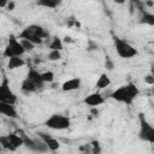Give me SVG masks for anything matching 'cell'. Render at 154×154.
Listing matches in <instances>:
<instances>
[{
  "label": "cell",
  "instance_id": "1",
  "mask_svg": "<svg viewBox=\"0 0 154 154\" xmlns=\"http://www.w3.org/2000/svg\"><path fill=\"white\" fill-rule=\"evenodd\" d=\"M140 94L138 88L136 87L135 83L129 82L125 85L119 87L118 89H116L114 91L111 93V97L118 102H123L126 105H131L132 101L135 100V97H137V95Z\"/></svg>",
  "mask_w": 154,
  "mask_h": 154
},
{
  "label": "cell",
  "instance_id": "2",
  "mask_svg": "<svg viewBox=\"0 0 154 154\" xmlns=\"http://www.w3.org/2000/svg\"><path fill=\"white\" fill-rule=\"evenodd\" d=\"M49 34L40 25H36V24H32V25H29L26 26L19 35L20 38H25L28 41H30L31 43L34 45H37V43H41L43 41V38L48 37Z\"/></svg>",
  "mask_w": 154,
  "mask_h": 154
},
{
  "label": "cell",
  "instance_id": "3",
  "mask_svg": "<svg viewBox=\"0 0 154 154\" xmlns=\"http://www.w3.org/2000/svg\"><path fill=\"white\" fill-rule=\"evenodd\" d=\"M114 47H116L117 54L124 59L134 58L137 54V49L134 46H131L129 42L119 38V37H114Z\"/></svg>",
  "mask_w": 154,
  "mask_h": 154
},
{
  "label": "cell",
  "instance_id": "4",
  "mask_svg": "<svg viewBox=\"0 0 154 154\" xmlns=\"http://www.w3.org/2000/svg\"><path fill=\"white\" fill-rule=\"evenodd\" d=\"M45 125L52 130H66L71 125V120L69 117L63 114H52L46 122Z\"/></svg>",
  "mask_w": 154,
  "mask_h": 154
},
{
  "label": "cell",
  "instance_id": "5",
  "mask_svg": "<svg viewBox=\"0 0 154 154\" xmlns=\"http://www.w3.org/2000/svg\"><path fill=\"white\" fill-rule=\"evenodd\" d=\"M138 120H140V132H138L140 140L149 143H154V128L147 122L143 113H138Z\"/></svg>",
  "mask_w": 154,
  "mask_h": 154
},
{
  "label": "cell",
  "instance_id": "6",
  "mask_svg": "<svg viewBox=\"0 0 154 154\" xmlns=\"http://www.w3.org/2000/svg\"><path fill=\"white\" fill-rule=\"evenodd\" d=\"M24 53H25V51L23 49L20 42H19L14 36H11V37L8 38V42H7L6 47H5V49H4L2 55H4L5 58H8V59H10V58H12V57H20V55H23Z\"/></svg>",
  "mask_w": 154,
  "mask_h": 154
},
{
  "label": "cell",
  "instance_id": "7",
  "mask_svg": "<svg viewBox=\"0 0 154 154\" xmlns=\"http://www.w3.org/2000/svg\"><path fill=\"white\" fill-rule=\"evenodd\" d=\"M0 102H6L11 105H14L17 102V96L12 91L7 77H4L0 83Z\"/></svg>",
  "mask_w": 154,
  "mask_h": 154
},
{
  "label": "cell",
  "instance_id": "8",
  "mask_svg": "<svg viewBox=\"0 0 154 154\" xmlns=\"http://www.w3.org/2000/svg\"><path fill=\"white\" fill-rule=\"evenodd\" d=\"M37 135L40 136L41 141L48 147V150L55 152V150H58V149L60 148V143H59V141H58L57 138L52 137L51 135H48V134H46V132H38Z\"/></svg>",
  "mask_w": 154,
  "mask_h": 154
},
{
  "label": "cell",
  "instance_id": "9",
  "mask_svg": "<svg viewBox=\"0 0 154 154\" xmlns=\"http://www.w3.org/2000/svg\"><path fill=\"white\" fill-rule=\"evenodd\" d=\"M103 101H105V99H103V96L100 93H91L88 96H85L84 100H83V102L87 103L90 107L100 106L101 103H103Z\"/></svg>",
  "mask_w": 154,
  "mask_h": 154
},
{
  "label": "cell",
  "instance_id": "10",
  "mask_svg": "<svg viewBox=\"0 0 154 154\" xmlns=\"http://www.w3.org/2000/svg\"><path fill=\"white\" fill-rule=\"evenodd\" d=\"M26 78H29V79L36 85L37 90L43 88V84H45V83H43V81H42L41 73H40L38 71H36L35 69H30V70H29V72H28V75H26Z\"/></svg>",
  "mask_w": 154,
  "mask_h": 154
},
{
  "label": "cell",
  "instance_id": "11",
  "mask_svg": "<svg viewBox=\"0 0 154 154\" xmlns=\"http://www.w3.org/2000/svg\"><path fill=\"white\" fill-rule=\"evenodd\" d=\"M0 114H4L5 117H8V118H17V111L14 105L0 102Z\"/></svg>",
  "mask_w": 154,
  "mask_h": 154
},
{
  "label": "cell",
  "instance_id": "12",
  "mask_svg": "<svg viewBox=\"0 0 154 154\" xmlns=\"http://www.w3.org/2000/svg\"><path fill=\"white\" fill-rule=\"evenodd\" d=\"M79 87H81V78L75 77L65 81L61 85V89L64 91H73V90H77Z\"/></svg>",
  "mask_w": 154,
  "mask_h": 154
},
{
  "label": "cell",
  "instance_id": "13",
  "mask_svg": "<svg viewBox=\"0 0 154 154\" xmlns=\"http://www.w3.org/2000/svg\"><path fill=\"white\" fill-rule=\"evenodd\" d=\"M16 132L22 137V140H23V146H25L28 149H30V150L35 152L36 141H35V140H32V138H30V137L25 134V131H24V130H22V129H18Z\"/></svg>",
  "mask_w": 154,
  "mask_h": 154
},
{
  "label": "cell",
  "instance_id": "14",
  "mask_svg": "<svg viewBox=\"0 0 154 154\" xmlns=\"http://www.w3.org/2000/svg\"><path fill=\"white\" fill-rule=\"evenodd\" d=\"M20 89H22V91H23V93H25V94L34 93V91H36V90H37L36 85H35V84H34L29 78H25V79L22 82V84H20Z\"/></svg>",
  "mask_w": 154,
  "mask_h": 154
},
{
  "label": "cell",
  "instance_id": "15",
  "mask_svg": "<svg viewBox=\"0 0 154 154\" xmlns=\"http://www.w3.org/2000/svg\"><path fill=\"white\" fill-rule=\"evenodd\" d=\"M24 66V60L19 57H12L8 59V63H7V69L8 70H14V69H18V67H22Z\"/></svg>",
  "mask_w": 154,
  "mask_h": 154
},
{
  "label": "cell",
  "instance_id": "16",
  "mask_svg": "<svg viewBox=\"0 0 154 154\" xmlns=\"http://www.w3.org/2000/svg\"><path fill=\"white\" fill-rule=\"evenodd\" d=\"M111 84V79L106 73H101L100 77L96 81V88L97 89H105Z\"/></svg>",
  "mask_w": 154,
  "mask_h": 154
},
{
  "label": "cell",
  "instance_id": "17",
  "mask_svg": "<svg viewBox=\"0 0 154 154\" xmlns=\"http://www.w3.org/2000/svg\"><path fill=\"white\" fill-rule=\"evenodd\" d=\"M8 136V138H10V142H11V144L17 149V148H19L20 146H23V140H22V137L17 134V132H11L10 135H7Z\"/></svg>",
  "mask_w": 154,
  "mask_h": 154
},
{
  "label": "cell",
  "instance_id": "18",
  "mask_svg": "<svg viewBox=\"0 0 154 154\" xmlns=\"http://www.w3.org/2000/svg\"><path fill=\"white\" fill-rule=\"evenodd\" d=\"M63 47H64V45H63L61 38H59L58 36H54L49 43V49L51 51H61Z\"/></svg>",
  "mask_w": 154,
  "mask_h": 154
},
{
  "label": "cell",
  "instance_id": "19",
  "mask_svg": "<svg viewBox=\"0 0 154 154\" xmlns=\"http://www.w3.org/2000/svg\"><path fill=\"white\" fill-rule=\"evenodd\" d=\"M0 146H1V148L6 149V150H10V152H14V150H17V149L11 144L8 136H0Z\"/></svg>",
  "mask_w": 154,
  "mask_h": 154
},
{
  "label": "cell",
  "instance_id": "20",
  "mask_svg": "<svg viewBox=\"0 0 154 154\" xmlns=\"http://www.w3.org/2000/svg\"><path fill=\"white\" fill-rule=\"evenodd\" d=\"M59 4H60L59 0H40V1H37V5L48 7V8H55Z\"/></svg>",
  "mask_w": 154,
  "mask_h": 154
},
{
  "label": "cell",
  "instance_id": "21",
  "mask_svg": "<svg viewBox=\"0 0 154 154\" xmlns=\"http://www.w3.org/2000/svg\"><path fill=\"white\" fill-rule=\"evenodd\" d=\"M141 23L148 24V25H154V14L149 13V12H142V17H141Z\"/></svg>",
  "mask_w": 154,
  "mask_h": 154
},
{
  "label": "cell",
  "instance_id": "22",
  "mask_svg": "<svg viewBox=\"0 0 154 154\" xmlns=\"http://www.w3.org/2000/svg\"><path fill=\"white\" fill-rule=\"evenodd\" d=\"M41 77H42V81L43 83H52L54 81V73L52 71H45L41 73Z\"/></svg>",
  "mask_w": 154,
  "mask_h": 154
},
{
  "label": "cell",
  "instance_id": "23",
  "mask_svg": "<svg viewBox=\"0 0 154 154\" xmlns=\"http://www.w3.org/2000/svg\"><path fill=\"white\" fill-rule=\"evenodd\" d=\"M20 45H22V47H23V49L25 51V52H31L32 49H34V47H35V45L34 43H31L30 41H28V40H25V38H20Z\"/></svg>",
  "mask_w": 154,
  "mask_h": 154
},
{
  "label": "cell",
  "instance_id": "24",
  "mask_svg": "<svg viewBox=\"0 0 154 154\" xmlns=\"http://www.w3.org/2000/svg\"><path fill=\"white\" fill-rule=\"evenodd\" d=\"M48 60L51 61H57V60H60L61 59V52L60 51H51L47 55Z\"/></svg>",
  "mask_w": 154,
  "mask_h": 154
},
{
  "label": "cell",
  "instance_id": "25",
  "mask_svg": "<svg viewBox=\"0 0 154 154\" xmlns=\"http://www.w3.org/2000/svg\"><path fill=\"white\" fill-rule=\"evenodd\" d=\"M91 144V154H101V146H100V142L94 140L90 142Z\"/></svg>",
  "mask_w": 154,
  "mask_h": 154
},
{
  "label": "cell",
  "instance_id": "26",
  "mask_svg": "<svg viewBox=\"0 0 154 154\" xmlns=\"http://www.w3.org/2000/svg\"><path fill=\"white\" fill-rule=\"evenodd\" d=\"M79 150L83 154H91V144L90 143H85V144L79 147Z\"/></svg>",
  "mask_w": 154,
  "mask_h": 154
},
{
  "label": "cell",
  "instance_id": "27",
  "mask_svg": "<svg viewBox=\"0 0 154 154\" xmlns=\"http://www.w3.org/2000/svg\"><path fill=\"white\" fill-rule=\"evenodd\" d=\"M105 67H106V70H108V71H112V70L114 69V63L112 61V59H111L109 57H106V60H105Z\"/></svg>",
  "mask_w": 154,
  "mask_h": 154
},
{
  "label": "cell",
  "instance_id": "28",
  "mask_svg": "<svg viewBox=\"0 0 154 154\" xmlns=\"http://www.w3.org/2000/svg\"><path fill=\"white\" fill-rule=\"evenodd\" d=\"M144 82L147 84H149V85H153L154 84V77H153V75H147L144 77Z\"/></svg>",
  "mask_w": 154,
  "mask_h": 154
},
{
  "label": "cell",
  "instance_id": "29",
  "mask_svg": "<svg viewBox=\"0 0 154 154\" xmlns=\"http://www.w3.org/2000/svg\"><path fill=\"white\" fill-rule=\"evenodd\" d=\"M14 7H16V2H14V1H7V6H6V8H7L8 11L14 10Z\"/></svg>",
  "mask_w": 154,
  "mask_h": 154
},
{
  "label": "cell",
  "instance_id": "30",
  "mask_svg": "<svg viewBox=\"0 0 154 154\" xmlns=\"http://www.w3.org/2000/svg\"><path fill=\"white\" fill-rule=\"evenodd\" d=\"M88 43H89V46H88V51H94V49H97V45H96V43H94L93 41H89Z\"/></svg>",
  "mask_w": 154,
  "mask_h": 154
},
{
  "label": "cell",
  "instance_id": "31",
  "mask_svg": "<svg viewBox=\"0 0 154 154\" xmlns=\"http://www.w3.org/2000/svg\"><path fill=\"white\" fill-rule=\"evenodd\" d=\"M90 113H91L94 117H97V116H99V109H97L96 107H91V108H90Z\"/></svg>",
  "mask_w": 154,
  "mask_h": 154
},
{
  "label": "cell",
  "instance_id": "32",
  "mask_svg": "<svg viewBox=\"0 0 154 154\" xmlns=\"http://www.w3.org/2000/svg\"><path fill=\"white\" fill-rule=\"evenodd\" d=\"M146 5H147L148 7H153V6H154V2H153V1H146Z\"/></svg>",
  "mask_w": 154,
  "mask_h": 154
},
{
  "label": "cell",
  "instance_id": "33",
  "mask_svg": "<svg viewBox=\"0 0 154 154\" xmlns=\"http://www.w3.org/2000/svg\"><path fill=\"white\" fill-rule=\"evenodd\" d=\"M64 41H65V42H72V40H71L70 36H65V37H64Z\"/></svg>",
  "mask_w": 154,
  "mask_h": 154
},
{
  "label": "cell",
  "instance_id": "34",
  "mask_svg": "<svg viewBox=\"0 0 154 154\" xmlns=\"http://www.w3.org/2000/svg\"><path fill=\"white\" fill-rule=\"evenodd\" d=\"M7 6V1H0V7H6Z\"/></svg>",
  "mask_w": 154,
  "mask_h": 154
}]
</instances>
